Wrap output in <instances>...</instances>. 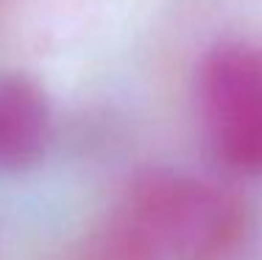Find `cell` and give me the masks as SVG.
<instances>
[{"label": "cell", "instance_id": "obj_2", "mask_svg": "<svg viewBox=\"0 0 262 260\" xmlns=\"http://www.w3.org/2000/svg\"><path fill=\"white\" fill-rule=\"evenodd\" d=\"M195 115L212 163L229 179H262V42H215L195 67Z\"/></svg>", "mask_w": 262, "mask_h": 260}, {"label": "cell", "instance_id": "obj_1", "mask_svg": "<svg viewBox=\"0 0 262 260\" xmlns=\"http://www.w3.org/2000/svg\"><path fill=\"white\" fill-rule=\"evenodd\" d=\"M254 227L232 182L151 165L131 176L95 246L106 260H234Z\"/></svg>", "mask_w": 262, "mask_h": 260}, {"label": "cell", "instance_id": "obj_3", "mask_svg": "<svg viewBox=\"0 0 262 260\" xmlns=\"http://www.w3.org/2000/svg\"><path fill=\"white\" fill-rule=\"evenodd\" d=\"M53 140V109L45 90L23 73L0 76V176L34 171Z\"/></svg>", "mask_w": 262, "mask_h": 260}]
</instances>
